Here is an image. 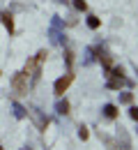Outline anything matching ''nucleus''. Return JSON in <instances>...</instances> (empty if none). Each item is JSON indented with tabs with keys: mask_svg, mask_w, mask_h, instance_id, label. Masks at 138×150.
Wrapping results in <instances>:
<instances>
[{
	"mask_svg": "<svg viewBox=\"0 0 138 150\" xmlns=\"http://www.w3.org/2000/svg\"><path fill=\"white\" fill-rule=\"evenodd\" d=\"M46 58H48V53H46V49H41L39 53L35 58H28V62H25V74H28V79H32V81H39L41 76V67H44V62H46Z\"/></svg>",
	"mask_w": 138,
	"mask_h": 150,
	"instance_id": "nucleus-1",
	"label": "nucleus"
},
{
	"mask_svg": "<svg viewBox=\"0 0 138 150\" xmlns=\"http://www.w3.org/2000/svg\"><path fill=\"white\" fill-rule=\"evenodd\" d=\"M12 93L16 95V97L28 95V74L25 72H16V74L12 76Z\"/></svg>",
	"mask_w": 138,
	"mask_h": 150,
	"instance_id": "nucleus-2",
	"label": "nucleus"
},
{
	"mask_svg": "<svg viewBox=\"0 0 138 150\" xmlns=\"http://www.w3.org/2000/svg\"><path fill=\"white\" fill-rule=\"evenodd\" d=\"M71 83H74V72H67L64 76H60L58 81L53 83V93L58 95V97H62V95L67 93V88H69Z\"/></svg>",
	"mask_w": 138,
	"mask_h": 150,
	"instance_id": "nucleus-3",
	"label": "nucleus"
},
{
	"mask_svg": "<svg viewBox=\"0 0 138 150\" xmlns=\"http://www.w3.org/2000/svg\"><path fill=\"white\" fill-rule=\"evenodd\" d=\"M124 86H127L124 76H108V81H106V88H111V90H120Z\"/></svg>",
	"mask_w": 138,
	"mask_h": 150,
	"instance_id": "nucleus-4",
	"label": "nucleus"
},
{
	"mask_svg": "<svg viewBox=\"0 0 138 150\" xmlns=\"http://www.w3.org/2000/svg\"><path fill=\"white\" fill-rule=\"evenodd\" d=\"M25 111H28L30 115H32V118H35V122L39 125V129H46V125H48V120H46V118H44V115H41V113L37 111V109H32V106H30V109H25Z\"/></svg>",
	"mask_w": 138,
	"mask_h": 150,
	"instance_id": "nucleus-5",
	"label": "nucleus"
},
{
	"mask_svg": "<svg viewBox=\"0 0 138 150\" xmlns=\"http://www.w3.org/2000/svg\"><path fill=\"white\" fill-rule=\"evenodd\" d=\"M97 53H99V60H101L104 69H111V67H113V58H111V53H108L106 49H97Z\"/></svg>",
	"mask_w": 138,
	"mask_h": 150,
	"instance_id": "nucleus-6",
	"label": "nucleus"
},
{
	"mask_svg": "<svg viewBox=\"0 0 138 150\" xmlns=\"http://www.w3.org/2000/svg\"><path fill=\"white\" fill-rule=\"evenodd\" d=\"M0 19H2V25L7 28V33L14 35V19H12V14L9 12H0Z\"/></svg>",
	"mask_w": 138,
	"mask_h": 150,
	"instance_id": "nucleus-7",
	"label": "nucleus"
},
{
	"mask_svg": "<svg viewBox=\"0 0 138 150\" xmlns=\"http://www.w3.org/2000/svg\"><path fill=\"white\" fill-rule=\"evenodd\" d=\"M118 139H122V148H120V150H131V141H129V134H127L124 127H120V129H118Z\"/></svg>",
	"mask_w": 138,
	"mask_h": 150,
	"instance_id": "nucleus-8",
	"label": "nucleus"
},
{
	"mask_svg": "<svg viewBox=\"0 0 138 150\" xmlns=\"http://www.w3.org/2000/svg\"><path fill=\"white\" fill-rule=\"evenodd\" d=\"M118 106H115V104H106V106H104V115H106V118H108V120H115V118H118Z\"/></svg>",
	"mask_w": 138,
	"mask_h": 150,
	"instance_id": "nucleus-9",
	"label": "nucleus"
},
{
	"mask_svg": "<svg viewBox=\"0 0 138 150\" xmlns=\"http://www.w3.org/2000/svg\"><path fill=\"white\" fill-rule=\"evenodd\" d=\"M55 111H58L60 115H67V113H69V102H67V99H60L58 104H55Z\"/></svg>",
	"mask_w": 138,
	"mask_h": 150,
	"instance_id": "nucleus-10",
	"label": "nucleus"
},
{
	"mask_svg": "<svg viewBox=\"0 0 138 150\" xmlns=\"http://www.w3.org/2000/svg\"><path fill=\"white\" fill-rule=\"evenodd\" d=\"M12 109H14V115H16V118H25V115H28V113H25V109H23V106H21L19 102H14V104H12Z\"/></svg>",
	"mask_w": 138,
	"mask_h": 150,
	"instance_id": "nucleus-11",
	"label": "nucleus"
},
{
	"mask_svg": "<svg viewBox=\"0 0 138 150\" xmlns=\"http://www.w3.org/2000/svg\"><path fill=\"white\" fill-rule=\"evenodd\" d=\"M120 104H134V93H122L120 95Z\"/></svg>",
	"mask_w": 138,
	"mask_h": 150,
	"instance_id": "nucleus-12",
	"label": "nucleus"
},
{
	"mask_svg": "<svg viewBox=\"0 0 138 150\" xmlns=\"http://www.w3.org/2000/svg\"><path fill=\"white\" fill-rule=\"evenodd\" d=\"M106 76H124V69L122 67H111V69H106Z\"/></svg>",
	"mask_w": 138,
	"mask_h": 150,
	"instance_id": "nucleus-13",
	"label": "nucleus"
},
{
	"mask_svg": "<svg viewBox=\"0 0 138 150\" xmlns=\"http://www.w3.org/2000/svg\"><path fill=\"white\" fill-rule=\"evenodd\" d=\"M88 25H90L92 30H97L99 25H101V21H99V16H88Z\"/></svg>",
	"mask_w": 138,
	"mask_h": 150,
	"instance_id": "nucleus-14",
	"label": "nucleus"
},
{
	"mask_svg": "<svg viewBox=\"0 0 138 150\" xmlns=\"http://www.w3.org/2000/svg\"><path fill=\"white\" fill-rule=\"evenodd\" d=\"M74 7H76L78 12H85V9H88V2H85V0H74Z\"/></svg>",
	"mask_w": 138,
	"mask_h": 150,
	"instance_id": "nucleus-15",
	"label": "nucleus"
},
{
	"mask_svg": "<svg viewBox=\"0 0 138 150\" xmlns=\"http://www.w3.org/2000/svg\"><path fill=\"white\" fill-rule=\"evenodd\" d=\"M78 136L83 139V141H85V139L90 136V132H88V127H85V125H81V127H78Z\"/></svg>",
	"mask_w": 138,
	"mask_h": 150,
	"instance_id": "nucleus-16",
	"label": "nucleus"
},
{
	"mask_svg": "<svg viewBox=\"0 0 138 150\" xmlns=\"http://www.w3.org/2000/svg\"><path fill=\"white\" fill-rule=\"evenodd\" d=\"M64 60H67V67L71 69V65H74V53H71V51H67V53H64Z\"/></svg>",
	"mask_w": 138,
	"mask_h": 150,
	"instance_id": "nucleus-17",
	"label": "nucleus"
},
{
	"mask_svg": "<svg viewBox=\"0 0 138 150\" xmlns=\"http://www.w3.org/2000/svg\"><path fill=\"white\" fill-rule=\"evenodd\" d=\"M129 115H131V120L138 122V106H131V109H129Z\"/></svg>",
	"mask_w": 138,
	"mask_h": 150,
	"instance_id": "nucleus-18",
	"label": "nucleus"
},
{
	"mask_svg": "<svg viewBox=\"0 0 138 150\" xmlns=\"http://www.w3.org/2000/svg\"><path fill=\"white\" fill-rule=\"evenodd\" d=\"M23 150H28V148H23Z\"/></svg>",
	"mask_w": 138,
	"mask_h": 150,
	"instance_id": "nucleus-19",
	"label": "nucleus"
},
{
	"mask_svg": "<svg viewBox=\"0 0 138 150\" xmlns=\"http://www.w3.org/2000/svg\"><path fill=\"white\" fill-rule=\"evenodd\" d=\"M0 74H2V72H0Z\"/></svg>",
	"mask_w": 138,
	"mask_h": 150,
	"instance_id": "nucleus-20",
	"label": "nucleus"
}]
</instances>
